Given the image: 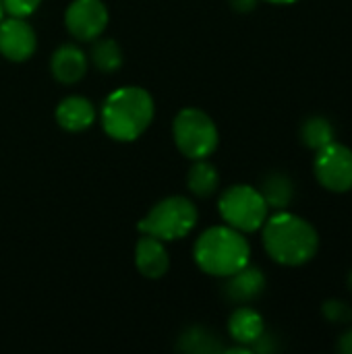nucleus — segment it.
<instances>
[{
    "instance_id": "obj_17",
    "label": "nucleus",
    "mask_w": 352,
    "mask_h": 354,
    "mask_svg": "<svg viewBox=\"0 0 352 354\" xmlns=\"http://www.w3.org/2000/svg\"><path fill=\"white\" fill-rule=\"evenodd\" d=\"M93 66L102 73H114L122 66V48L112 37H95L89 50Z\"/></svg>"
},
{
    "instance_id": "obj_25",
    "label": "nucleus",
    "mask_w": 352,
    "mask_h": 354,
    "mask_svg": "<svg viewBox=\"0 0 352 354\" xmlns=\"http://www.w3.org/2000/svg\"><path fill=\"white\" fill-rule=\"evenodd\" d=\"M349 286H351V290H352V270H351V274H349Z\"/></svg>"
},
{
    "instance_id": "obj_5",
    "label": "nucleus",
    "mask_w": 352,
    "mask_h": 354,
    "mask_svg": "<svg viewBox=\"0 0 352 354\" xmlns=\"http://www.w3.org/2000/svg\"><path fill=\"white\" fill-rule=\"evenodd\" d=\"M172 135L178 151L189 160H207L220 143L216 122L199 108H183L172 122Z\"/></svg>"
},
{
    "instance_id": "obj_2",
    "label": "nucleus",
    "mask_w": 352,
    "mask_h": 354,
    "mask_svg": "<svg viewBox=\"0 0 352 354\" xmlns=\"http://www.w3.org/2000/svg\"><path fill=\"white\" fill-rule=\"evenodd\" d=\"M154 114L156 104L151 93L137 85H124L104 100L102 127L110 139L131 143L149 129Z\"/></svg>"
},
{
    "instance_id": "obj_7",
    "label": "nucleus",
    "mask_w": 352,
    "mask_h": 354,
    "mask_svg": "<svg viewBox=\"0 0 352 354\" xmlns=\"http://www.w3.org/2000/svg\"><path fill=\"white\" fill-rule=\"evenodd\" d=\"M317 183L332 193H349L352 189V149L342 143H328L317 149L313 160Z\"/></svg>"
},
{
    "instance_id": "obj_18",
    "label": "nucleus",
    "mask_w": 352,
    "mask_h": 354,
    "mask_svg": "<svg viewBox=\"0 0 352 354\" xmlns=\"http://www.w3.org/2000/svg\"><path fill=\"white\" fill-rule=\"evenodd\" d=\"M336 137L332 122L326 116H309L303 124H301V141L305 147L317 151L322 147H326L328 143H332Z\"/></svg>"
},
{
    "instance_id": "obj_9",
    "label": "nucleus",
    "mask_w": 352,
    "mask_h": 354,
    "mask_svg": "<svg viewBox=\"0 0 352 354\" xmlns=\"http://www.w3.org/2000/svg\"><path fill=\"white\" fill-rule=\"evenodd\" d=\"M37 48L35 29L23 17L0 19V54L10 62H25Z\"/></svg>"
},
{
    "instance_id": "obj_13",
    "label": "nucleus",
    "mask_w": 352,
    "mask_h": 354,
    "mask_svg": "<svg viewBox=\"0 0 352 354\" xmlns=\"http://www.w3.org/2000/svg\"><path fill=\"white\" fill-rule=\"evenodd\" d=\"M95 106L83 95H68L56 108V122L68 133H81L95 122Z\"/></svg>"
},
{
    "instance_id": "obj_3",
    "label": "nucleus",
    "mask_w": 352,
    "mask_h": 354,
    "mask_svg": "<svg viewBox=\"0 0 352 354\" xmlns=\"http://www.w3.org/2000/svg\"><path fill=\"white\" fill-rule=\"evenodd\" d=\"M193 257L207 276L228 278L251 261V245L243 232L228 224L212 226L195 241Z\"/></svg>"
},
{
    "instance_id": "obj_12",
    "label": "nucleus",
    "mask_w": 352,
    "mask_h": 354,
    "mask_svg": "<svg viewBox=\"0 0 352 354\" xmlns=\"http://www.w3.org/2000/svg\"><path fill=\"white\" fill-rule=\"evenodd\" d=\"M52 77L64 85H73L81 81L87 73V56L75 44H62L50 60Z\"/></svg>"
},
{
    "instance_id": "obj_6",
    "label": "nucleus",
    "mask_w": 352,
    "mask_h": 354,
    "mask_svg": "<svg viewBox=\"0 0 352 354\" xmlns=\"http://www.w3.org/2000/svg\"><path fill=\"white\" fill-rule=\"evenodd\" d=\"M218 212L228 226L247 234L257 232L263 226L270 207L261 197L259 189L251 185H234L220 195Z\"/></svg>"
},
{
    "instance_id": "obj_10",
    "label": "nucleus",
    "mask_w": 352,
    "mask_h": 354,
    "mask_svg": "<svg viewBox=\"0 0 352 354\" xmlns=\"http://www.w3.org/2000/svg\"><path fill=\"white\" fill-rule=\"evenodd\" d=\"M135 266L139 274L149 280L166 276V272L170 270V255L164 247V241L151 234H141L135 245Z\"/></svg>"
},
{
    "instance_id": "obj_24",
    "label": "nucleus",
    "mask_w": 352,
    "mask_h": 354,
    "mask_svg": "<svg viewBox=\"0 0 352 354\" xmlns=\"http://www.w3.org/2000/svg\"><path fill=\"white\" fill-rule=\"evenodd\" d=\"M266 2H272V4H293L297 0H266Z\"/></svg>"
},
{
    "instance_id": "obj_21",
    "label": "nucleus",
    "mask_w": 352,
    "mask_h": 354,
    "mask_svg": "<svg viewBox=\"0 0 352 354\" xmlns=\"http://www.w3.org/2000/svg\"><path fill=\"white\" fill-rule=\"evenodd\" d=\"M39 4H41V0H2V8H4L6 15L23 17V19L33 15Z\"/></svg>"
},
{
    "instance_id": "obj_15",
    "label": "nucleus",
    "mask_w": 352,
    "mask_h": 354,
    "mask_svg": "<svg viewBox=\"0 0 352 354\" xmlns=\"http://www.w3.org/2000/svg\"><path fill=\"white\" fill-rule=\"evenodd\" d=\"M259 193L266 199L268 207L280 212V209H286L290 201L295 199V183L284 172H270L261 178Z\"/></svg>"
},
{
    "instance_id": "obj_11",
    "label": "nucleus",
    "mask_w": 352,
    "mask_h": 354,
    "mask_svg": "<svg viewBox=\"0 0 352 354\" xmlns=\"http://www.w3.org/2000/svg\"><path fill=\"white\" fill-rule=\"evenodd\" d=\"M266 290V276L255 266H245L239 272L230 274L224 284V295L237 305H249L257 301Z\"/></svg>"
},
{
    "instance_id": "obj_22",
    "label": "nucleus",
    "mask_w": 352,
    "mask_h": 354,
    "mask_svg": "<svg viewBox=\"0 0 352 354\" xmlns=\"http://www.w3.org/2000/svg\"><path fill=\"white\" fill-rule=\"evenodd\" d=\"M338 353L342 354H352V328H349L340 338H338V344H336Z\"/></svg>"
},
{
    "instance_id": "obj_4",
    "label": "nucleus",
    "mask_w": 352,
    "mask_h": 354,
    "mask_svg": "<svg viewBox=\"0 0 352 354\" xmlns=\"http://www.w3.org/2000/svg\"><path fill=\"white\" fill-rule=\"evenodd\" d=\"M199 212L197 205L183 195H172L158 201L147 216L137 224L141 234H151L164 243L185 239L197 226Z\"/></svg>"
},
{
    "instance_id": "obj_23",
    "label": "nucleus",
    "mask_w": 352,
    "mask_h": 354,
    "mask_svg": "<svg viewBox=\"0 0 352 354\" xmlns=\"http://www.w3.org/2000/svg\"><path fill=\"white\" fill-rule=\"evenodd\" d=\"M230 4L239 12H251L257 6V0H230Z\"/></svg>"
},
{
    "instance_id": "obj_8",
    "label": "nucleus",
    "mask_w": 352,
    "mask_h": 354,
    "mask_svg": "<svg viewBox=\"0 0 352 354\" xmlns=\"http://www.w3.org/2000/svg\"><path fill=\"white\" fill-rule=\"evenodd\" d=\"M110 15L102 0H73L64 12V25L75 39L93 41L108 27Z\"/></svg>"
},
{
    "instance_id": "obj_20",
    "label": "nucleus",
    "mask_w": 352,
    "mask_h": 354,
    "mask_svg": "<svg viewBox=\"0 0 352 354\" xmlns=\"http://www.w3.org/2000/svg\"><path fill=\"white\" fill-rule=\"evenodd\" d=\"M322 315L336 326H346L352 322V307L340 299H330L322 305Z\"/></svg>"
},
{
    "instance_id": "obj_26",
    "label": "nucleus",
    "mask_w": 352,
    "mask_h": 354,
    "mask_svg": "<svg viewBox=\"0 0 352 354\" xmlns=\"http://www.w3.org/2000/svg\"><path fill=\"white\" fill-rule=\"evenodd\" d=\"M2 12H4V8H2V0H0V19H2Z\"/></svg>"
},
{
    "instance_id": "obj_19",
    "label": "nucleus",
    "mask_w": 352,
    "mask_h": 354,
    "mask_svg": "<svg viewBox=\"0 0 352 354\" xmlns=\"http://www.w3.org/2000/svg\"><path fill=\"white\" fill-rule=\"evenodd\" d=\"M183 351H191V353H216L222 351L220 342L216 340L214 334H210L203 328H193L189 330L183 338H180V346Z\"/></svg>"
},
{
    "instance_id": "obj_1",
    "label": "nucleus",
    "mask_w": 352,
    "mask_h": 354,
    "mask_svg": "<svg viewBox=\"0 0 352 354\" xmlns=\"http://www.w3.org/2000/svg\"><path fill=\"white\" fill-rule=\"evenodd\" d=\"M261 239L268 255L288 268L309 263L319 249V234L313 224L286 209L276 212L263 222Z\"/></svg>"
},
{
    "instance_id": "obj_16",
    "label": "nucleus",
    "mask_w": 352,
    "mask_h": 354,
    "mask_svg": "<svg viewBox=\"0 0 352 354\" xmlns=\"http://www.w3.org/2000/svg\"><path fill=\"white\" fill-rule=\"evenodd\" d=\"M195 164L189 168L187 174V187L195 197H212L218 191L220 185V174L216 170L214 164H210L207 160H193Z\"/></svg>"
},
{
    "instance_id": "obj_14",
    "label": "nucleus",
    "mask_w": 352,
    "mask_h": 354,
    "mask_svg": "<svg viewBox=\"0 0 352 354\" xmlns=\"http://www.w3.org/2000/svg\"><path fill=\"white\" fill-rule=\"evenodd\" d=\"M263 332H266V324L259 311L247 305H241L232 311L228 319V334L237 344L247 346L251 351V346L261 338Z\"/></svg>"
}]
</instances>
